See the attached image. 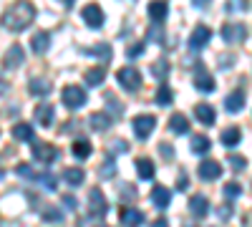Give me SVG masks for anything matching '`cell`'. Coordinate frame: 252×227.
<instances>
[{
    "mask_svg": "<svg viewBox=\"0 0 252 227\" xmlns=\"http://www.w3.org/2000/svg\"><path fill=\"white\" fill-rule=\"evenodd\" d=\"M33 18H35V8L31 3H15L3 13V26L8 31H23L33 23Z\"/></svg>",
    "mask_w": 252,
    "mask_h": 227,
    "instance_id": "obj_1",
    "label": "cell"
},
{
    "mask_svg": "<svg viewBox=\"0 0 252 227\" xmlns=\"http://www.w3.org/2000/svg\"><path fill=\"white\" fill-rule=\"evenodd\" d=\"M116 78H119V84H121L126 91H136V89L141 86V73H139L134 66H124V68L116 73Z\"/></svg>",
    "mask_w": 252,
    "mask_h": 227,
    "instance_id": "obj_2",
    "label": "cell"
},
{
    "mask_svg": "<svg viewBox=\"0 0 252 227\" xmlns=\"http://www.w3.org/2000/svg\"><path fill=\"white\" fill-rule=\"evenodd\" d=\"M63 104H66L68 109H81L83 104H86V91H83L81 86H66L63 89Z\"/></svg>",
    "mask_w": 252,
    "mask_h": 227,
    "instance_id": "obj_3",
    "label": "cell"
},
{
    "mask_svg": "<svg viewBox=\"0 0 252 227\" xmlns=\"http://www.w3.org/2000/svg\"><path fill=\"white\" fill-rule=\"evenodd\" d=\"M33 159L40 162V164H51L53 159H58V149L53 144H46V141L33 144Z\"/></svg>",
    "mask_w": 252,
    "mask_h": 227,
    "instance_id": "obj_4",
    "label": "cell"
},
{
    "mask_svg": "<svg viewBox=\"0 0 252 227\" xmlns=\"http://www.w3.org/2000/svg\"><path fill=\"white\" fill-rule=\"evenodd\" d=\"M154 127H157V119L152 114H141V116L134 119V134L139 139H146V136L154 131Z\"/></svg>",
    "mask_w": 252,
    "mask_h": 227,
    "instance_id": "obj_5",
    "label": "cell"
},
{
    "mask_svg": "<svg viewBox=\"0 0 252 227\" xmlns=\"http://www.w3.org/2000/svg\"><path fill=\"white\" fill-rule=\"evenodd\" d=\"M222 38L227 43H242L247 38V28L242 23H227V26H222Z\"/></svg>",
    "mask_w": 252,
    "mask_h": 227,
    "instance_id": "obj_6",
    "label": "cell"
},
{
    "mask_svg": "<svg viewBox=\"0 0 252 227\" xmlns=\"http://www.w3.org/2000/svg\"><path fill=\"white\" fill-rule=\"evenodd\" d=\"M89 212H91L94 217H103V215L109 212L106 197L101 195V190H91V192H89Z\"/></svg>",
    "mask_w": 252,
    "mask_h": 227,
    "instance_id": "obj_7",
    "label": "cell"
},
{
    "mask_svg": "<svg viewBox=\"0 0 252 227\" xmlns=\"http://www.w3.org/2000/svg\"><path fill=\"white\" fill-rule=\"evenodd\" d=\"M209 38H212V31H209L207 26H197L192 31V35H189V48H192V51H202L209 43Z\"/></svg>",
    "mask_w": 252,
    "mask_h": 227,
    "instance_id": "obj_8",
    "label": "cell"
},
{
    "mask_svg": "<svg viewBox=\"0 0 252 227\" xmlns=\"http://www.w3.org/2000/svg\"><path fill=\"white\" fill-rule=\"evenodd\" d=\"M119 217H121V225H124V227H139V225L146 220L144 212L136 210V207H121Z\"/></svg>",
    "mask_w": 252,
    "mask_h": 227,
    "instance_id": "obj_9",
    "label": "cell"
},
{
    "mask_svg": "<svg viewBox=\"0 0 252 227\" xmlns=\"http://www.w3.org/2000/svg\"><path fill=\"white\" fill-rule=\"evenodd\" d=\"M81 15H83V20H86L91 28H101V26H103V10H101L98 5H94V3L83 8Z\"/></svg>",
    "mask_w": 252,
    "mask_h": 227,
    "instance_id": "obj_10",
    "label": "cell"
},
{
    "mask_svg": "<svg viewBox=\"0 0 252 227\" xmlns=\"http://www.w3.org/2000/svg\"><path fill=\"white\" fill-rule=\"evenodd\" d=\"M23 61H26V51L20 48V46H10L8 53H5V58H3V64H5V68H18Z\"/></svg>",
    "mask_w": 252,
    "mask_h": 227,
    "instance_id": "obj_11",
    "label": "cell"
},
{
    "mask_svg": "<svg viewBox=\"0 0 252 227\" xmlns=\"http://www.w3.org/2000/svg\"><path fill=\"white\" fill-rule=\"evenodd\" d=\"M220 174H222V164H220V162L207 159V162L199 164V177H202V179H209V182H212V179H217Z\"/></svg>",
    "mask_w": 252,
    "mask_h": 227,
    "instance_id": "obj_12",
    "label": "cell"
},
{
    "mask_svg": "<svg viewBox=\"0 0 252 227\" xmlns=\"http://www.w3.org/2000/svg\"><path fill=\"white\" fill-rule=\"evenodd\" d=\"M33 116H35V121L40 124V127H51L53 124V106L51 104H38Z\"/></svg>",
    "mask_w": 252,
    "mask_h": 227,
    "instance_id": "obj_13",
    "label": "cell"
},
{
    "mask_svg": "<svg viewBox=\"0 0 252 227\" xmlns=\"http://www.w3.org/2000/svg\"><path fill=\"white\" fill-rule=\"evenodd\" d=\"M152 202H154V207H159V210L169 207V202H172V192L166 190V187H154V190H152Z\"/></svg>",
    "mask_w": 252,
    "mask_h": 227,
    "instance_id": "obj_14",
    "label": "cell"
},
{
    "mask_svg": "<svg viewBox=\"0 0 252 227\" xmlns=\"http://www.w3.org/2000/svg\"><path fill=\"white\" fill-rule=\"evenodd\" d=\"M189 212H192L194 217H204V215L209 212V202H207V197L194 195L192 199H189Z\"/></svg>",
    "mask_w": 252,
    "mask_h": 227,
    "instance_id": "obj_15",
    "label": "cell"
},
{
    "mask_svg": "<svg viewBox=\"0 0 252 227\" xmlns=\"http://www.w3.org/2000/svg\"><path fill=\"white\" fill-rule=\"evenodd\" d=\"M48 46H51V35H48L46 31H38V33L33 35V40H31V48H33L35 53H46Z\"/></svg>",
    "mask_w": 252,
    "mask_h": 227,
    "instance_id": "obj_16",
    "label": "cell"
},
{
    "mask_svg": "<svg viewBox=\"0 0 252 227\" xmlns=\"http://www.w3.org/2000/svg\"><path fill=\"white\" fill-rule=\"evenodd\" d=\"M224 109L227 111H242L245 109V94L242 91H235V94H229L227 98H224Z\"/></svg>",
    "mask_w": 252,
    "mask_h": 227,
    "instance_id": "obj_17",
    "label": "cell"
},
{
    "mask_svg": "<svg viewBox=\"0 0 252 227\" xmlns=\"http://www.w3.org/2000/svg\"><path fill=\"white\" fill-rule=\"evenodd\" d=\"M194 86H197L199 91L209 94V91H215V78L209 76L207 71H197V76H194Z\"/></svg>",
    "mask_w": 252,
    "mask_h": 227,
    "instance_id": "obj_18",
    "label": "cell"
},
{
    "mask_svg": "<svg viewBox=\"0 0 252 227\" xmlns=\"http://www.w3.org/2000/svg\"><path fill=\"white\" fill-rule=\"evenodd\" d=\"M103 78H106V68L103 66H96V68H89L86 76H83V81H86L89 86H101Z\"/></svg>",
    "mask_w": 252,
    "mask_h": 227,
    "instance_id": "obj_19",
    "label": "cell"
},
{
    "mask_svg": "<svg viewBox=\"0 0 252 227\" xmlns=\"http://www.w3.org/2000/svg\"><path fill=\"white\" fill-rule=\"evenodd\" d=\"M194 116L204 124V127H212V124H215V109L209 106V104H199L194 109Z\"/></svg>",
    "mask_w": 252,
    "mask_h": 227,
    "instance_id": "obj_20",
    "label": "cell"
},
{
    "mask_svg": "<svg viewBox=\"0 0 252 227\" xmlns=\"http://www.w3.org/2000/svg\"><path fill=\"white\" fill-rule=\"evenodd\" d=\"M33 127H31V124H23V121H20V124H15V127H13V139H18V141H33Z\"/></svg>",
    "mask_w": 252,
    "mask_h": 227,
    "instance_id": "obj_21",
    "label": "cell"
},
{
    "mask_svg": "<svg viewBox=\"0 0 252 227\" xmlns=\"http://www.w3.org/2000/svg\"><path fill=\"white\" fill-rule=\"evenodd\" d=\"M220 139H222L224 147H237L240 139H242V131H240L237 127H229V129H224V131L220 134Z\"/></svg>",
    "mask_w": 252,
    "mask_h": 227,
    "instance_id": "obj_22",
    "label": "cell"
},
{
    "mask_svg": "<svg viewBox=\"0 0 252 227\" xmlns=\"http://www.w3.org/2000/svg\"><path fill=\"white\" fill-rule=\"evenodd\" d=\"M169 129H172L174 134H187V131H189L187 116H184V114H172V116H169Z\"/></svg>",
    "mask_w": 252,
    "mask_h": 227,
    "instance_id": "obj_23",
    "label": "cell"
},
{
    "mask_svg": "<svg viewBox=\"0 0 252 227\" xmlns=\"http://www.w3.org/2000/svg\"><path fill=\"white\" fill-rule=\"evenodd\" d=\"M63 179H66L71 187H81V182L86 179V172L78 169V167H68L66 172H63Z\"/></svg>",
    "mask_w": 252,
    "mask_h": 227,
    "instance_id": "obj_24",
    "label": "cell"
},
{
    "mask_svg": "<svg viewBox=\"0 0 252 227\" xmlns=\"http://www.w3.org/2000/svg\"><path fill=\"white\" fill-rule=\"evenodd\" d=\"M28 91H31L33 96H48V94H51V84H48V81H40V78H31Z\"/></svg>",
    "mask_w": 252,
    "mask_h": 227,
    "instance_id": "obj_25",
    "label": "cell"
},
{
    "mask_svg": "<svg viewBox=\"0 0 252 227\" xmlns=\"http://www.w3.org/2000/svg\"><path fill=\"white\" fill-rule=\"evenodd\" d=\"M166 13H169V5L166 3H149V18L154 20V23H161V20L166 18Z\"/></svg>",
    "mask_w": 252,
    "mask_h": 227,
    "instance_id": "obj_26",
    "label": "cell"
},
{
    "mask_svg": "<svg viewBox=\"0 0 252 227\" xmlns=\"http://www.w3.org/2000/svg\"><path fill=\"white\" fill-rule=\"evenodd\" d=\"M91 141L89 139H76L73 141V157H78V159H86V157H91Z\"/></svg>",
    "mask_w": 252,
    "mask_h": 227,
    "instance_id": "obj_27",
    "label": "cell"
},
{
    "mask_svg": "<svg viewBox=\"0 0 252 227\" xmlns=\"http://www.w3.org/2000/svg\"><path fill=\"white\" fill-rule=\"evenodd\" d=\"M136 172L141 179H152L154 177V162L152 159H139L136 162Z\"/></svg>",
    "mask_w": 252,
    "mask_h": 227,
    "instance_id": "obj_28",
    "label": "cell"
},
{
    "mask_svg": "<svg viewBox=\"0 0 252 227\" xmlns=\"http://www.w3.org/2000/svg\"><path fill=\"white\" fill-rule=\"evenodd\" d=\"M89 124H91V129H94V131H103V129H109V124H111V121H109L106 114H98V111H96V114H91Z\"/></svg>",
    "mask_w": 252,
    "mask_h": 227,
    "instance_id": "obj_29",
    "label": "cell"
},
{
    "mask_svg": "<svg viewBox=\"0 0 252 227\" xmlns=\"http://www.w3.org/2000/svg\"><path fill=\"white\" fill-rule=\"evenodd\" d=\"M209 139L207 136H202V134H197V136H192V152L194 154H204V152H209Z\"/></svg>",
    "mask_w": 252,
    "mask_h": 227,
    "instance_id": "obj_30",
    "label": "cell"
},
{
    "mask_svg": "<svg viewBox=\"0 0 252 227\" xmlns=\"http://www.w3.org/2000/svg\"><path fill=\"white\" fill-rule=\"evenodd\" d=\"M157 104H159V106H169V104H172V91H169V86L161 84V86L157 89Z\"/></svg>",
    "mask_w": 252,
    "mask_h": 227,
    "instance_id": "obj_31",
    "label": "cell"
},
{
    "mask_svg": "<svg viewBox=\"0 0 252 227\" xmlns=\"http://www.w3.org/2000/svg\"><path fill=\"white\" fill-rule=\"evenodd\" d=\"M114 174H116V164H114V159H106V162L98 167V177H101V179H111Z\"/></svg>",
    "mask_w": 252,
    "mask_h": 227,
    "instance_id": "obj_32",
    "label": "cell"
},
{
    "mask_svg": "<svg viewBox=\"0 0 252 227\" xmlns=\"http://www.w3.org/2000/svg\"><path fill=\"white\" fill-rule=\"evenodd\" d=\"M152 73L164 81L166 76H169V64H166V61H157V64H152Z\"/></svg>",
    "mask_w": 252,
    "mask_h": 227,
    "instance_id": "obj_33",
    "label": "cell"
},
{
    "mask_svg": "<svg viewBox=\"0 0 252 227\" xmlns=\"http://www.w3.org/2000/svg\"><path fill=\"white\" fill-rule=\"evenodd\" d=\"M224 195L227 197H240L242 195V184L240 182H227L224 184Z\"/></svg>",
    "mask_w": 252,
    "mask_h": 227,
    "instance_id": "obj_34",
    "label": "cell"
},
{
    "mask_svg": "<svg viewBox=\"0 0 252 227\" xmlns=\"http://www.w3.org/2000/svg\"><path fill=\"white\" fill-rule=\"evenodd\" d=\"M15 172H18L20 177H26V179H35V177H38V174L31 169V164H23V162H20L18 167H15Z\"/></svg>",
    "mask_w": 252,
    "mask_h": 227,
    "instance_id": "obj_35",
    "label": "cell"
},
{
    "mask_svg": "<svg viewBox=\"0 0 252 227\" xmlns=\"http://www.w3.org/2000/svg\"><path fill=\"white\" fill-rule=\"evenodd\" d=\"M227 162H229V167H232L235 172H240V169H245V167H247V159H245V157H235V154H232Z\"/></svg>",
    "mask_w": 252,
    "mask_h": 227,
    "instance_id": "obj_36",
    "label": "cell"
},
{
    "mask_svg": "<svg viewBox=\"0 0 252 227\" xmlns=\"http://www.w3.org/2000/svg\"><path fill=\"white\" fill-rule=\"evenodd\" d=\"M38 179L43 182V187H46V190H51V192L56 190V182H58L56 174H38Z\"/></svg>",
    "mask_w": 252,
    "mask_h": 227,
    "instance_id": "obj_37",
    "label": "cell"
},
{
    "mask_svg": "<svg viewBox=\"0 0 252 227\" xmlns=\"http://www.w3.org/2000/svg\"><path fill=\"white\" fill-rule=\"evenodd\" d=\"M86 53H94V56H101L103 53V58H111V48L109 46H96V48H86Z\"/></svg>",
    "mask_w": 252,
    "mask_h": 227,
    "instance_id": "obj_38",
    "label": "cell"
},
{
    "mask_svg": "<svg viewBox=\"0 0 252 227\" xmlns=\"http://www.w3.org/2000/svg\"><path fill=\"white\" fill-rule=\"evenodd\" d=\"M43 217H46L48 222H61V220H63V217H61V212H58V210H53V207H46V210H43Z\"/></svg>",
    "mask_w": 252,
    "mask_h": 227,
    "instance_id": "obj_39",
    "label": "cell"
},
{
    "mask_svg": "<svg viewBox=\"0 0 252 227\" xmlns=\"http://www.w3.org/2000/svg\"><path fill=\"white\" fill-rule=\"evenodd\" d=\"M187 187H189V179H187V174L182 172V174H179V179H177V190H179V192H184Z\"/></svg>",
    "mask_w": 252,
    "mask_h": 227,
    "instance_id": "obj_40",
    "label": "cell"
},
{
    "mask_svg": "<svg viewBox=\"0 0 252 227\" xmlns=\"http://www.w3.org/2000/svg\"><path fill=\"white\" fill-rule=\"evenodd\" d=\"M229 215H232V207H229V204H224V207L217 210V217L220 220H229Z\"/></svg>",
    "mask_w": 252,
    "mask_h": 227,
    "instance_id": "obj_41",
    "label": "cell"
},
{
    "mask_svg": "<svg viewBox=\"0 0 252 227\" xmlns=\"http://www.w3.org/2000/svg\"><path fill=\"white\" fill-rule=\"evenodd\" d=\"M111 149H114V152H121V154H124V152H129V144H126L124 139H119V141H114V147H111Z\"/></svg>",
    "mask_w": 252,
    "mask_h": 227,
    "instance_id": "obj_42",
    "label": "cell"
},
{
    "mask_svg": "<svg viewBox=\"0 0 252 227\" xmlns=\"http://www.w3.org/2000/svg\"><path fill=\"white\" fill-rule=\"evenodd\" d=\"M139 53H144V43H136V46H131L129 51H126V56H129V58H134V56H139Z\"/></svg>",
    "mask_w": 252,
    "mask_h": 227,
    "instance_id": "obj_43",
    "label": "cell"
},
{
    "mask_svg": "<svg viewBox=\"0 0 252 227\" xmlns=\"http://www.w3.org/2000/svg\"><path fill=\"white\" fill-rule=\"evenodd\" d=\"M63 204H66L68 210H76V207H78V202H76L71 195H63Z\"/></svg>",
    "mask_w": 252,
    "mask_h": 227,
    "instance_id": "obj_44",
    "label": "cell"
},
{
    "mask_svg": "<svg viewBox=\"0 0 252 227\" xmlns=\"http://www.w3.org/2000/svg\"><path fill=\"white\" fill-rule=\"evenodd\" d=\"M159 152H161V154H164L166 159H169V157L174 154V152H172V147H169V144H161V147H159Z\"/></svg>",
    "mask_w": 252,
    "mask_h": 227,
    "instance_id": "obj_45",
    "label": "cell"
},
{
    "mask_svg": "<svg viewBox=\"0 0 252 227\" xmlns=\"http://www.w3.org/2000/svg\"><path fill=\"white\" fill-rule=\"evenodd\" d=\"M166 225H169L166 220H154V222H152V227H166Z\"/></svg>",
    "mask_w": 252,
    "mask_h": 227,
    "instance_id": "obj_46",
    "label": "cell"
},
{
    "mask_svg": "<svg viewBox=\"0 0 252 227\" xmlns=\"http://www.w3.org/2000/svg\"><path fill=\"white\" fill-rule=\"evenodd\" d=\"M5 91H8V86H5V81L0 78V94H5Z\"/></svg>",
    "mask_w": 252,
    "mask_h": 227,
    "instance_id": "obj_47",
    "label": "cell"
},
{
    "mask_svg": "<svg viewBox=\"0 0 252 227\" xmlns=\"http://www.w3.org/2000/svg\"><path fill=\"white\" fill-rule=\"evenodd\" d=\"M98 227H109V225H98Z\"/></svg>",
    "mask_w": 252,
    "mask_h": 227,
    "instance_id": "obj_48",
    "label": "cell"
}]
</instances>
